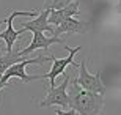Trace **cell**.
Returning <instances> with one entry per match:
<instances>
[{
	"label": "cell",
	"mask_w": 121,
	"mask_h": 115,
	"mask_svg": "<svg viewBox=\"0 0 121 115\" xmlns=\"http://www.w3.org/2000/svg\"><path fill=\"white\" fill-rule=\"evenodd\" d=\"M65 49L69 52V55H68V57H65V58H58V57H55L54 54H50L52 68H50V71L47 73V74H43V76H41L43 79H49L50 87H54V85H55V80H57V77H58L60 74H63V73L66 71L68 66H74V68L79 66V63L74 62V57H76L77 54L80 52L82 47H80V46H77V47H68V46H65Z\"/></svg>",
	"instance_id": "277c9868"
},
{
	"label": "cell",
	"mask_w": 121,
	"mask_h": 115,
	"mask_svg": "<svg viewBox=\"0 0 121 115\" xmlns=\"http://www.w3.org/2000/svg\"><path fill=\"white\" fill-rule=\"evenodd\" d=\"M69 2H72V0H44V8L58 9V8H63L65 5H68Z\"/></svg>",
	"instance_id": "8fae6325"
},
{
	"label": "cell",
	"mask_w": 121,
	"mask_h": 115,
	"mask_svg": "<svg viewBox=\"0 0 121 115\" xmlns=\"http://www.w3.org/2000/svg\"><path fill=\"white\" fill-rule=\"evenodd\" d=\"M50 9L49 8H43L41 13H38L35 16V19H31L28 22H22V28L25 30H30V32H49V33H54V25H50L47 22V16H49Z\"/></svg>",
	"instance_id": "30bf717a"
},
{
	"label": "cell",
	"mask_w": 121,
	"mask_h": 115,
	"mask_svg": "<svg viewBox=\"0 0 121 115\" xmlns=\"http://www.w3.org/2000/svg\"><path fill=\"white\" fill-rule=\"evenodd\" d=\"M58 43H63V38H60V36H44V33L43 32H33V40H31V43L27 46V47H24L22 51H17V54H21L22 57H30L31 52H35L36 49H44V51H47V49L50 47L52 44H58Z\"/></svg>",
	"instance_id": "52a82bcc"
},
{
	"label": "cell",
	"mask_w": 121,
	"mask_h": 115,
	"mask_svg": "<svg viewBox=\"0 0 121 115\" xmlns=\"http://www.w3.org/2000/svg\"><path fill=\"white\" fill-rule=\"evenodd\" d=\"M49 60H50V54L47 57L39 55V57H35V58H24L21 62H16L2 73V80L8 84V80L11 79V77H17V79H21L22 82H31V80L43 79L41 76H27L25 74V68H27L28 65H43V63L49 62Z\"/></svg>",
	"instance_id": "3957f363"
},
{
	"label": "cell",
	"mask_w": 121,
	"mask_h": 115,
	"mask_svg": "<svg viewBox=\"0 0 121 115\" xmlns=\"http://www.w3.org/2000/svg\"><path fill=\"white\" fill-rule=\"evenodd\" d=\"M68 84H69V76H65V79L60 85L50 87L46 98L38 104L39 107H49V106H57L63 109H57V114H76L69 109V96H68Z\"/></svg>",
	"instance_id": "7a4b0ae2"
},
{
	"label": "cell",
	"mask_w": 121,
	"mask_h": 115,
	"mask_svg": "<svg viewBox=\"0 0 121 115\" xmlns=\"http://www.w3.org/2000/svg\"><path fill=\"white\" fill-rule=\"evenodd\" d=\"M6 85H8V84H6V82H3V80H2V74H0V92H2V90H3L5 87H6Z\"/></svg>",
	"instance_id": "7c38bea8"
},
{
	"label": "cell",
	"mask_w": 121,
	"mask_h": 115,
	"mask_svg": "<svg viewBox=\"0 0 121 115\" xmlns=\"http://www.w3.org/2000/svg\"><path fill=\"white\" fill-rule=\"evenodd\" d=\"M2 22H3V21H0V24H2ZM0 52H2V49H0Z\"/></svg>",
	"instance_id": "4fadbf2b"
},
{
	"label": "cell",
	"mask_w": 121,
	"mask_h": 115,
	"mask_svg": "<svg viewBox=\"0 0 121 115\" xmlns=\"http://www.w3.org/2000/svg\"><path fill=\"white\" fill-rule=\"evenodd\" d=\"M36 14H38V11H35V9H33V11H13L8 18L5 19L6 28H5L3 32H0V40L5 41V44H6V52L13 51V46H14V43H16V40L19 38V35H22L24 32H27L25 28H22V30H16V28H14L13 27L14 18H17V16H30V18H35Z\"/></svg>",
	"instance_id": "8992f818"
},
{
	"label": "cell",
	"mask_w": 121,
	"mask_h": 115,
	"mask_svg": "<svg viewBox=\"0 0 121 115\" xmlns=\"http://www.w3.org/2000/svg\"><path fill=\"white\" fill-rule=\"evenodd\" d=\"M69 109L82 115H98L102 112L104 107V95L93 93L88 90H83L76 84L74 79H69Z\"/></svg>",
	"instance_id": "6da1fadb"
},
{
	"label": "cell",
	"mask_w": 121,
	"mask_h": 115,
	"mask_svg": "<svg viewBox=\"0 0 121 115\" xmlns=\"http://www.w3.org/2000/svg\"><path fill=\"white\" fill-rule=\"evenodd\" d=\"M86 32V24L80 22L79 19H76L74 16L72 18H68L65 21L58 24V25L54 27V33L55 36H61V35H76V33H85Z\"/></svg>",
	"instance_id": "9c48e42d"
},
{
	"label": "cell",
	"mask_w": 121,
	"mask_h": 115,
	"mask_svg": "<svg viewBox=\"0 0 121 115\" xmlns=\"http://www.w3.org/2000/svg\"><path fill=\"white\" fill-rule=\"evenodd\" d=\"M80 14V8H79V0H72L68 5H65L63 8L58 9H50L49 16H47V22L50 25H58L61 21L68 18H72V16H79Z\"/></svg>",
	"instance_id": "ba28073f"
},
{
	"label": "cell",
	"mask_w": 121,
	"mask_h": 115,
	"mask_svg": "<svg viewBox=\"0 0 121 115\" xmlns=\"http://www.w3.org/2000/svg\"><path fill=\"white\" fill-rule=\"evenodd\" d=\"M79 77H76V84L79 87H82L83 90H88V92L93 93H99V95H105L107 88L105 85L102 84V79H101V73H96V74H91L86 69V62L82 60V63H79Z\"/></svg>",
	"instance_id": "5b68a950"
}]
</instances>
